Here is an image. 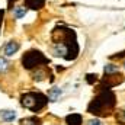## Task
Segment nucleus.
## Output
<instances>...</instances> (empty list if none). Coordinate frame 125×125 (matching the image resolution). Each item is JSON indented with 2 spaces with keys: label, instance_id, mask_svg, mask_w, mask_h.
<instances>
[{
  "label": "nucleus",
  "instance_id": "obj_7",
  "mask_svg": "<svg viewBox=\"0 0 125 125\" xmlns=\"http://www.w3.org/2000/svg\"><path fill=\"white\" fill-rule=\"evenodd\" d=\"M25 4H26V7H31L33 10H36L45 4V0H25Z\"/></svg>",
  "mask_w": 125,
  "mask_h": 125
},
{
  "label": "nucleus",
  "instance_id": "obj_13",
  "mask_svg": "<svg viewBox=\"0 0 125 125\" xmlns=\"http://www.w3.org/2000/svg\"><path fill=\"white\" fill-rule=\"evenodd\" d=\"M116 121H118L119 124L125 125V108L118 109V112H116Z\"/></svg>",
  "mask_w": 125,
  "mask_h": 125
},
{
  "label": "nucleus",
  "instance_id": "obj_12",
  "mask_svg": "<svg viewBox=\"0 0 125 125\" xmlns=\"http://www.w3.org/2000/svg\"><path fill=\"white\" fill-rule=\"evenodd\" d=\"M118 71H119V68L115 64H106L105 65V74H115Z\"/></svg>",
  "mask_w": 125,
  "mask_h": 125
},
{
  "label": "nucleus",
  "instance_id": "obj_15",
  "mask_svg": "<svg viewBox=\"0 0 125 125\" xmlns=\"http://www.w3.org/2000/svg\"><path fill=\"white\" fill-rule=\"evenodd\" d=\"M7 65H9L7 61H6L4 58H1V57H0V73H3V71L7 68Z\"/></svg>",
  "mask_w": 125,
  "mask_h": 125
},
{
  "label": "nucleus",
  "instance_id": "obj_2",
  "mask_svg": "<svg viewBox=\"0 0 125 125\" xmlns=\"http://www.w3.org/2000/svg\"><path fill=\"white\" fill-rule=\"evenodd\" d=\"M114 108H115V94L111 89L103 87L102 92L90 102L87 111L90 114H93V115L108 116V115H111Z\"/></svg>",
  "mask_w": 125,
  "mask_h": 125
},
{
  "label": "nucleus",
  "instance_id": "obj_14",
  "mask_svg": "<svg viewBox=\"0 0 125 125\" xmlns=\"http://www.w3.org/2000/svg\"><path fill=\"white\" fill-rule=\"evenodd\" d=\"M45 76H47L45 71H41V70H38V71L33 74V77H35L36 80H42V79H45Z\"/></svg>",
  "mask_w": 125,
  "mask_h": 125
},
{
  "label": "nucleus",
  "instance_id": "obj_4",
  "mask_svg": "<svg viewBox=\"0 0 125 125\" xmlns=\"http://www.w3.org/2000/svg\"><path fill=\"white\" fill-rule=\"evenodd\" d=\"M22 62H23V67H25V68L31 70V68L38 67V65H41V64H48L50 60H48L47 57H44L42 52H39V51H36V50H32V51H28V52L23 55Z\"/></svg>",
  "mask_w": 125,
  "mask_h": 125
},
{
  "label": "nucleus",
  "instance_id": "obj_16",
  "mask_svg": "<svg viewBox=\"0 0 125 125\" xmlns=\"http://www.w3.org/2000/svg\"><path fill=\"white\" fill-rule=\"evenodd\" d=\"M87 125H103V124H102V121H99V119H90V121L87 122Z\"/></svg>",
  "mask_w": 125,
  "mask_h": 125
},
{
  "label": "nucleus",
  "instance_id": "obj_8",
  "mask_svg": "<svg viewBox=\"0 0 125 125\" xmlns=\"http://www.w3.org/2000/svg\"><path fill=\"white\" fill-rule=\"evenodd\" d=\"M15 118H16V114H15L13 111H4V112L1 114V119L6 121V122H12Z\"/></svg>",
  "mask_w": 125,
  "mask_h": 125
},
{
  "label": "nucleus",
  "instance_id": "obj_3",
  "mask_svg": "<svg viewBox=\"0 0 125 125\" xmlns=\"http://www.w3.org/2000/svg\"><path fill=\"white\" fill-rule=\"evenodd\" d=\"M48 100H50V99H48L45 94L35 93V92H29V93H26V94L22 96V105H23L26 109L32 111V112L41 111V109L47 105Z\"/></svg>",
  "mask_w": 125,
  "mask_h": 125
},
{
  "label": "nucleus",
  "instance_id": "obj_10",
  "mask_svg": "<svg viewBox=\"0 0 125 125\" xmlns=\"http://www.w3.org/2000/svg\"><path fill=\"white\" fill-rule=\"evenodd\" d=\"M26 15V7L25 6H18L15 7V18L16 19H22Z\"/></svg>",
  "mask_w": 125,
  "mask_h": 125
},
{
  "label": "nucleus",
  "instance_id": "obj_9",
  "mask_svg": "<svg viewBox=\"0 0 125 125\" xmlns=\"http://www.w3.org/2000/svg\"><path fill=\"white\" fill-rule=\"evenodd\" d=\"M60 94H61V90L57 89V87H54V89H51V90L48 92V99H50L51 102H55V100L60 97Z\"/></svg>",
  "mask_w": 125,
  "mask_h": 125
},
{
  "label": "nucleus",
  "instance_id": "obj_5",
  "mask_svg": "<svg viewBox=\"0 0 125 125\" xmlns=\"http://www.w3.org/2000/svg\"><path fill=\"white\" fill-rule=\"evenodd\" d=\"M65 122H67V125H82L83 118L80 114H71L65 118Z\"/></svg>",
  "mask_w": 125,
  "mask_h": 125
},
{
  "label": "nucleus",
  "instance_id": "obj_18",
  "mask_svg": "<svg viewBox=\"0 0 125 125\" xmlns=\"http://www.w3.org/2000/svg\"><path fill=\"white\" fill-rule=\"evenodd\" d=\"M124 67H125V62H124Z\"/></svg>",
  "mask_w": 125,
  "mask_h": 125
},
{
  "label": "nucleus",
  "instance_id": "obj_1",
  "mask_svg": "<svg viewBox=\"0 0 125 125\" xmlns=\"http://www.w3.org/2000/svg\"><path fill=\"white\" fill-rule=\"evenodd\" d=\"M54 32L60 35V38L52 36L54 55L62 57L65 60H74L79 55V45L76 41V33L70 29H54Z\"/></svg>",
  "mask_w": 125,
  "mask_h": 125
},
{
  "label": "nucleus",
  "instance_id": "obj_17",
  "mask_svg": "<svg viewBox=\"0 0 125 125\" xmlns=\"http://www.w3.org/2000/svg\"><path fill=\"white\" fill-rule=\"evenodd\" d=\"M1 16H3V12L0 10V22H1Z\"/></svg>",
  "mask_w": 125,
  "mask_h": 125
},
{
  "label": "nucleus",
  "instance_id": "obj_6",
  "mask_svg": "<svg viewBox=\"0 0 125 125\" xmlns=\"http://www.w3.org/2000/svg\"><path fill=\"white\" fill-rule=\"evenodd\" d=\"M18 50H19V44L15 42V41H10V42H7L6 47H4V54H6L7 57H10V55H13Z\"/></svg>",
  "mask_w": 125,
  "mask_h": 125
},
{
  "label": "nucleus",
  "instance_id": "obj_11",
  "mask_svg": "<svg viewBox=\"0 0 125 125\" xmlns=\"http://www.w3.org/2000/svg\"><path fill=\"white\" fill-rule=\"evenodd\" d=\"M21 125H41V121H39L38 118L32 116V118H25V119H22V121H21Z\"/></svg>",
  "mask_w": 125,
  "mask_h": 125
}]
</instances>
